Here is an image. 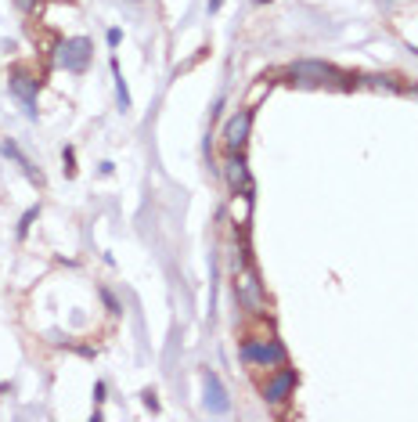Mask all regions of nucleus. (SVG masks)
<instances>
[{
  "instance_id": "1",
  "label": "nucleus",
  "mask_w": 418,
  "mask_h": 422,
  "mask_svg": "<svg viewBox=\"0 0 418 422\" xmlns=\"http://www.w3.org/2000/svg\"><path fill=\"white\" fill-rule=\"evenodd\" d=\"M285 76H288V83H296V87H335V90H353V87H357V76L339 72L335 66L317 61V58L292 61V66L285 69Z\"/></svg>"
},
{
  "instance_id": "2",
  "label": "nucleus",
  "mask_w": 418,
  "mask_h": 422,
  "mask_svg": "<svg viewBox=\"0 0 418 422\" xmlns=\"http://www.w3.org/2000/svg\"><path fill=\"white\" fill-rule=\"evenodd\" d=\"M235 300H238V307L256 314V318L267 314V292H263V281L256 274L249 257H242V263H238V271H235Z\"/></svg>"
},
{
  "instance_id": "3",
  "label": "nucleus",
  "mask_w": 418,
  "mask_h": 422,
  "mask_svg": "<svg viewBox=\"0 0 418 422\" xmlns=\"http://www.w3.org/2000/svg\"><path fill=\"white\" fill-rule=\"evenodd\" d=\"M238 357H242L246 365H256V368H281L288 361V350L281 339H256L249 336L242 343V350H238Z\"/></svg>"
},
{
  "instance_id": "4",
  "label": "nucleus",
  "mask_w": 418,
  "mask_h": 422,
  "mask_svg": "<svg viewBox=\"0 0 418 422\" xmlns=\"http://www.w3.org/2000/svg\"><path fill=\"white\" fill-rule=\"evenodd\" d=\"M90 58H94V43H90L87 37H69V40H61V43H58V51H54V66H58V69H66V72H87Z\"/></svg>"
},
{
  "instance_id": "5",
  "label": "nucleus",
  "mask_w": 418,
  "mask_h": 422,
  "mask_svg": "<svg viewBox=\"0 0 418 422\" xmlns=\"http://www.w3.org/2000/svg\"><path fill=\"white\" fill-rule=\"evenodd\" d=\"M8 90L19 98V105H22V112H26V119H37L40 116V108H37V94H40V80L29 69H14L11 72V80H8Z\"/></svg>"
},
{
  "instance_id": "6",
  "label": "nucleus",
  "mask_w": 418,
  "mask_h": 422,
  "mask_svg": "<svg viewBox=\"0 0 418 422\" xmlns=\"http://www.w3.org/2000/svg\"><path fill=\"white\" fill-rule=\"evenodd\" d=\"M202 394H206V412H209V415H228V412H231L228 386L220 383V375H217L213 368L202 372Z\"/></svg>"
},
{
  "instance_id": "7",
  "label": "nucleus",
  "mask_w": 418,
  "mask_h": 422,
  "mask_svg": "<svg viewBox=\"0 0 418 422\" xmlns=\"http://www.w3.org/2000/svg\"><path fill=\"white\" fill-rule=\"evenodd\" d=\"M296 383H299V375L292 368H285V365L275 368V372H270V379L263 383V401L267 404H285L288 397H292Z\"/></svg>"
},
{
  "instance_id": "8",
  "label": "nucleus",
  "mask_w": 418,
  "mask_h": 422,
  "mask_svg": "<svg viewBox=\"0 0 418 422\" xmlns=\"http://www.w3.org/2000/svg\"><path fill=\"white\" fill-rule=\"evenodd\" d=\"M252 130V108H238V112L223 123V148L228 152H242Z\"/></svg>"
},
{
  "instance_id": "9",
  "label": "nucleus",
  "mask_w": 418,
  "mask_h": 422,
  "mask_svg": "<svg viewBox=\"0 0 418 422\" xmlns=\"http://www.w3.org/2000/svg\"><path fill=\"white\" fill-rule=\"evenodd\" d=\"M223 177L235 192H242L246 199L252 195V174H249V163L242 152H228V163H223Z\"/></svg>"
},
{
  "instance_id": "10",
  "label": "nucleus",
  "mask_w": 418,
  "mask_h": 422,
  "mask_svg": "<svg viewBox=\"0 0 418 422\" xmlns=\"http://www.w3.org/2000/svg\"><path fill=\"white\" fill-rule=\"evenodd\" d=\"M0 152H4L8 159H14V166H19V170H22V174H26L29 181H33V184H43V174H40V170H37L33 163H29V159H26L22 148L14 145V141H8V137H4V141H0Z\"/></svg>"
},
{
  "instance_id": "11",
  "label": "nucleus",
  "mask_w": 418,
  "mask_h": 422,
  "mask_svg": "<svg viewBox=\"0 0 418 422\" xmlns=\"http://www.w3.org/2000/svg\"><path fill=\"white\" fill-rule=\"evenodd\" d=\"M112 80H116V101H119V108H123V112H130V105H134V101H130V87H126L116 58H112Z\"/></svg>"
},
{
  "instance_id": "12",
  "label": "nucleus",
  "mask_w": 418,
  "mask_h": 422,
  "mask_svg": "<svg viewBox=\"0 0 418 422\" xmlns=\"http://www.w3.org/2000/svg\"><path fill=\"white\" fill-rule=\"evenodd\" d=\"M357 83L361 87H372V90H390V94L400 90V83L393 80V76H357Z\"/></svg>"
},
{
  "instance_id": "13",
  "label": "nucleus",
  "mask_w": 418,
  "mask_h": 422,
  "mask_svg": "<svg viewBox=\"0 0 418 422\" xmlns=\"http://www.w3.org/2000/svg\"><path fill=\"white\" fill-rule=\"evenodd\" d=\"M37 217H40V206H29V210L22 213V221H19V231H14V234H19V239H26V234H29V228H33V221H37Z\"/></svg>"
},
{
  "instance_id": "14",
  "label": "nucleus",
  "mask_w": 418,
  "mask_h": 422,
  "mask_svg": "<svg viewBox=\"0 0 418 422\" xmlns=\"http://www.w3.org/2000/svg\"><path fill=\"white\" fill-rule=\"evenodd\" d=\"M61 163H66V174L72 177V174H76V152L66 148V152H61Z\"/></svg>"
},
{
  "instance_id": "15",
  "label": "nucleus",
  "mask_w": 418,
  "mask_h": 422,
  "mask_svg": "<svg viewBox=\"0 0 418 422\" xmlns=\"http://www.w3.org/2000/svg\"><path fill=\"white\" fill-rule=\"evenodd\" d=\"M101 300H105V307L112 310V314H119V303H116V296H112L108 289H101Z\"/></svg>"
},
{
  "instance_id": "16",
  "label": "nucleus",
  "mask_w": 418,
  "mask_h": 422,
  "mask_svg": "<svg viewBox=\"0 0 418 422\" xmlns=\"http://www.w3.org/2000/svg\"><path fill=\"white\" fill-rule=\"evenodd\" d=\"M144 408L159 412V397H155V390H144Z\"/></svg>"
},
{
  "instance_id": "17",
  "label": "nucleus",
  "mask_w": 418,
  "mask_h": 422,
  "mask_svg": "<svg viewBox=\"0 0 418 422\" xmlns=\"http://www.w3.org/2000/svg\"><path fill=\"white\" fill-rule=\"evenodd\" d=\"M119 40H123L119 29H108V47H119Z\"/></svg>"
},
{
  "instance_id": "18",
  "label": "nucleus",
  "mask_w": 418,
  "mask_h": 422,
  "mask_svg": "<svg viewBox=\"0 0 418 422\" xmlns=\"http://www.w3.org/2000/svg\"><path fill=\"white\" fill-rule=\"evenodd\" d=\"M14 8H19V11H33L37 0H14Z\"/></svg>"
},
{
  "instance_id": "19",
  "label": "nucleus",
  "mask_w": 418,
  "mask_h": 422,
  "mask_svg": "<svg viewBox=\"0 0 418 422\" xmlns=\"http://www.w3.org/2000/svg\"><path fill=\"white\" fill-rule=\"evenodd\" d=\"M94 401H98V404L105 401V383H94Z\"/></svg>"
},
{
  "instance_id": "20",
  "label": "nucleus",
  "mask_w": 418,
  "mask_h": 422,
  "mask_svg": "<svg viewBox=\"0 0 418 422\" xmlns=\"http://www.w3.org/2000/svg\"><path fill=\"white\" fill-rule=\"evenodd\" d=\"M220 4H223V0H206V11H209V14H217V11H220Z\"/></svg>"
},
{
  "instance_id": "21",
  "label": "nucleus",
  "mask_w": 418,
  "mask_h": 422,
  "mask_svg": "<svg viewBox=\"0 0 418 422\" xmlns=\"http://www.w3.org/2000/svg\"><path fill=\"white\" fill-rule=\"evenodd\" d=\"M256 4H267V0H256Z\"/></svg>"
}]
</instances>
